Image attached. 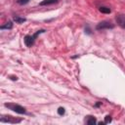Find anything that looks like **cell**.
Returning <instances> with one entry per match:
<instances>
[{"mask_svg":"<svg viewBox=\"0 0 125 125\" xmlns=\"http://www.w3.org/2000/svg\"><path fill=\"white\" fill-rule=\"evenodd\" d=\"M17 2L19 4H21V5H24V4H27L29 2V0H18Z\"/></svg>","mask_w":125,"mask_h":125,"instance_id":"4fadbf2b","label":"cell"},{"mask_svg":"<svg viewBox=\"0 0 125 125\" xmlns=\"http://www.w3.org/2000/svg\"><path fill=\"white\" fill-rule=\"evenodd\" d=\"M96 122H97V120H96L95 117H93V116H89V119L87 120V124L92 125V124H95Z\"/></svg>","mask_w":125,"mask_h":125,"instance_id":"30bf717a","label":"cell"},{"mask_svg":"<svg viewBox=\"0 0 125 125\" xmlns=\"http://www.w3.org/2000/svg\"><path fill=\"white\" fill-rule=\"evenodd\" d=\"M10 78H11L12 80H17V79H18V77H17V76H11Z\"/></svg>","mask_w":125,"mask_h":125,"instance_id":"5bb4252c","label":"cell"},{"mask_svg":"<svg viewBox=\"0 0 125 125\" xmlns=\"http://www.w3.org/2000/svg\"><path fill=\"white\" fill-rule=\"evenodd\" d=\"M59 2V0H43L42 2H40V6H46V5H51V4H55Z\"/></svg>","mask_w":125,"mask_h":125,"instance_id":"8992f818","label":"cell"},{"mask_svg":"<svg viewBox=\"0 0 125 125\" xmlns=\"http://www.w3.org/2000/svg\"><path fill=\"white\" fill-rule=\"evenodd\" d=\"M115 20L120 27L125 28V15H118V16H116Z\"/></svg>","mask_w":125,"mask_h":125,"instance_id":"5b68a950","label":"cell"},{"mask_svg":"<svg viewBox=\"0 0 125 125\" xmlns=\"http://www.w3.org/2000/svg\"><path fill=\"white\" fill-rule=\"evenodd\" d=\"M0 120H1V122H7V123H19V122H21V119H16L10 115L2 117Z\"/></svg>","mask_w":125,"mask_h":125,"instance_id":"277c9868","label":"cell"},{"mask_svg":"<svg viewBox=\"0 0 125 125\" xmlns=\"http://www.w3.org/2000/svg\"><path fill=\"white\" fill-rule=\"evenodd\" d=\"M12 27H13L12 21H8V22H6V24L1 25V29H11Z\"/></svg>","mask_w":125,"mask_h":125,"instance_id":"9c48e42d","label":"cell"},{"mask_svg":"<svg viewBox=\"0 0 125 125\" xmlns=\"http://www.w3.org/2000/svg\"><path fill=\"white\" fill-rule=\"evenodd\" d=\"M114 27V25L110 22V21H101V22H99L98 24H97V26H96V29L97 30H102V29H111V28H113Z\"/></svg>","mask_w":125,"mask_h":125,"instance_id":"3957f363","label":"cell"},{"mask_svg":"<svg viewBox=\"0 0 125 125\" xmlns=\"http://www.w3.org/2000/svg\"><path fill=\"white\" fill-rule=\"evenodd\" d=\"M43 32H45V30L44 29H41V30H38L36 33H34L33 35H25V37H24V44L27 46V47H31L33 44H34V40H35V38L38 36V34H40V33H43Z\"/></svg>","mask_w":125,"mask_h":125,"instance_id":"6da1fadb","label":"cell"},{"mask_svg":"<svg viewBox=\"0 0 125 125\" xmlns=\"http://www.w3.org/2000/svg\"><path fill=\"white\" fill-rule=\"evenodd\" d=\"M5 106L8 107V108H10V109H12L13 111H15V112H17L19 114H24L26 112L25 108L23 106L20 105V104H5Z\"/></svg>","mask_w":125,"mask_h":125,"instance_id":"7a4b0ae2","label":"cell"},{"mask_svg":"<svg viewBox=\"0 0 125 125\" xmlns=\"http://www.w3.org/2000/svg\"><path fill=\"white\" fill-rule=\"evenodd\" d=\"M104 124H107V123H110L111 122V116L110 115H106L105 117H104Z\"/></svg>","mask_w":125,"mask_h":125,"instance_id":"8fae6325","label":"cell"},{"mask_svg":"<svg viewBox=\"0 0 125 125\" xmlns=\"http://www.w3.org/2000/svg\"><path fill=\"white\" fill-rule=\"evenodd\" d=\"M64 112H65V110H64V108H63V107H62V106H61V107H59V108H58V113H59L60 115H63V114H64Z\"/></svg>","mask_w":125,"mask_h":125,"instance_id":"7c38bea8","label":"cell"},{"mask_svg":"<svg viewBox=\"0 0 125 125\" xmlns=\"http://www.w3.org/2000/svg\"><path fill=\"white\" fill-rule=\"evenodd\" d=\"M99 11H100L101 13H104V14H109V13L111 12V10H110L109 8H107V7H100Z\"/></svg>","mask_w":125,"mask_h":125,"instance_id":"ba28073f","label":"cell"},{"mask_svg":"<svg viewBox=\"0 0 125 125\" xmlns=\"http://www.w3.org/2000/svg\"><path fill=\"white\" fill-rule=\"evenodd\" d=\"M14 21H15L17 23H22V22H24L26 20H25L24 18H21V17H19V16H15V17H14Z\"/></svg>","mask_w":125,"mask_h":125,"instance_id":"52a82bcc","label":"cell"}]
</instances>
